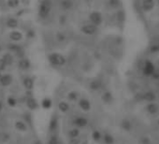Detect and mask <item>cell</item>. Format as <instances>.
<instances>
[{
  "mask_svg": "<svg viewBox=\"0 0 159 144\" xmlns=\"http://www.w3.org/2000/svg\"><path fill=\"white\" fill-rule=\"evenodd\" d=\"M53 9V1L52 0H41L40 2L39 10H37V14L41 20H46Z\"/></svg>",
  "mask_w": 159,
  "mask_h": 144,
  "instance_id": "6da1fadb",
  "label": "cell"
},
{
  "mask_svg": "<svg viewBox=\"0 0 159 144\" xmlns=\"http://www.w3.org/2000/svg\"><path fill=\"white\" fill-rule=\"evenodd\" d=\"M48 61L54 67H64L67 64V59L59 52H51L48 54Z\"/></svg>",
  "mask_w": 159,
  "mask_h": 144,
  "instance_id": "7a4b0ae2",
  "label": "cell"
},
{
  "mask_svg": "<svg viewBox=\"0 0 159 144\" xmlns=\"http://www.w3.org/2000/svg\"><path fill=\"white\" fill-rule=\"evenodd\" d=\"M89 21L95 26H99L103 23V16L98 11H93L89 14Z\"/></svg>",
  "mask_w": 159,
  "mask_h": 144,
  "instance_id": "3957f363",
  "label": "cell"
},
{
  "mask_svg": "<svg viewBox=\"0 0 159 144\" xmlns=\"http://www.w3.org/2000/svg\"><path fill=\"white\" fill-rule=\"evenodd\" d=\"M81 32L82 34H84L86 36H93L95 34H97V26L94 25L93 24H84L81 27Z\"/></svg>",
  "mask_w": 159,
  "mask_h": 144,
  "instance_id": "277c9868",
  "label": "cell"
},
{
  "mask_svg": "<svg viewBox=\"0 0 159 144\" xmlns=\"http://www.w3.org/2000/svg\"><path fill=\"white\" fill-rule=\"evenodd\" d=\"M155 65L154 63L150 60L145 61L142 68V72L145 76H152V73L155 72Z\"/></svg>",
  "mask_w": 159,
  "mask_h": 144,
  "instance_id": "5b68a950",
  "label": "cell"
},
{
  "mask_svg": "<svg viewBox=\"0 0 159 144\" xmlns=\"http://www.w3.org/2000/svg\"><path fill=\"white\" fill-rule=\"evenodd\" d=\"M155 7V0H142L141 2V8L143 11L149 12L152 11Z\"/></svg>",
  "mask_w": 159,
  "mask_h": 144,
  "instance_id": "8992f818",
  "label": "cell"
},
{
  "mask_svg": "<svg viewBox=\"0 0 159 144\" xmlns=\"http://www.w3.org/2000/svg\"><path fill=\"white\" fill-rule=\"evenodd\" d=\"M23 37V33L20 32V31H18V30H12L11 32H10V34H9V38L10 39L11 41H13V42H18V41H21Z\"/></svg>",
  "mask_w": 159,
  "mask_h": 144,
  "instance_id": "52a82bcc",
  "label": "cell"
},
{
  "mask_svg": "<svg viewBox=\"0 0 159 144\" xmlns=\"http://www.w3.org/2000/svg\"><path fill=\"white\" fill-rule=\"evenodd\" d=\"M150 51L152 52L159 51V36H154L150 40Z\"/></svg>",
  "mask_w": 159,
  "mask_h": 144,
  "instance_id": "ba28073f",
  "label": "cell"
},
{
  "mask_svg": "<svg viewBox=\"0 0 159 144\" xmlns=\"http://www.w3.org/2000/svg\"><path fill=\"white\" fill-rule=\"evenodd\" d=\"M102 87H103V82L101 80H99V79H95V80H93L89 83V88L94 92H97L101 90Z\"/></svg>",
  "mask_w": 159,
  "mask_h": 144,
  "instance_id": "9c48e42d",
  "label": "cell"
},
{
  "mask_svg": "<svg viewBox=\"0 0 159 144\" xmlns=\"http://www.w3.org/2000/svg\"><path fill=\"white\" fill-rule=\"evenodd\" d=\"M74 7V2L72 0H61L59 2V8L64 10V11H67L72 10Z\"/></svg>",
  "mask_w": 159,
  "mask_h": 144,
  "instance_id": "30bf717a",
  "label": "cell"
},
{
  "mask_svg": "<svg viewBox=\"0 0 159 144\" xmlns=\"http://www.w3.org/2000/svg\"><path fill=\"white\" fill-rule=\"evenodd\" d=\"M12 81H13V78H12V76L10 74L0 75V84L4 87H7L9 85H10Z\"/></svg>",
  "mask_w": 159,
  "mask_h": 144,
  "instance_id": "8fae6325",
  "label": "cell"
},
{
  "mask_svg": "<svg viewBox=\"0 0 159 144\" xmlns=\"http://www.w3.org/2000/svg\"><path fill=\"white\" fill-rule=\"evenodd\" d=\"M23 85L27 91H32L34 89V86H35L34 79H32L31 77H25L23 80Z\"/></svg>",
  "mask_w": 159,
  "mask_h": 144,
  "instance_id": "7c38bea8",
  "label": "cell"
},
{
  "mask_svg": "<svg viewBox=\"0 0 159 144\" xmlns=\"http://www.w3.org/2000/svg\"><path fill=\"white\" fill-rule=\"evenodd\" d=\"M79 107L84 111H89L91 109L92 105L87 98H81L79 100Z\"/></svg>",
  "mask_w": 159,
  "mask_h": 144,
  "instance_id": "4fadbf2b",
  "label": "cell"
},
{
  "mask_svg": "<svg viewBox=\"0 0 159 144\" xmlns=\"http://www.w3.org/2000/svg\"><path fill=\"white\" fill-rule=\"evenodd\" d=\"M18 68L21 70H28L31 68V62L27 58H22L20 61L18 62Z\"/></svg>",
  "mask_w": 159,
  "mask_h": 144,
  "instance_id": "5bb4252c",
  "label": "cell"
},
{
  "mask_svg": "<svg viewBox=\"0 0 159 144\" xmlns=\"http://www.w3.org/2000/svg\"><path fill=\"white\" fill-rule=\"evenodd\" d=\"M74 124L77 126V128H84L88 124V120L85 117H81L80 116V117H77L74 120Z\"/></svg>",
  "mask_w": 159,
  "mask_h": 144,
  "instance_id": "9a60e30c",
  "label": "cell"
},
{
  "mask_svg": "<svg viewBox=\"0 0 159 144\" xmlns=\"http://www.w3.org/2000/svg\"><path fill=\"white\" fill-rule=\"evenodd\" d=\"M6 26L10 29H16L19 26L18 19H16L14 17H10V18L7 19V21H6Z\"/></svg>",
  "mask_w": 159,
  "mask_h": 144,
  "instance_id": "2e32d148",
  "label": "cell"
},
{
  "mask_svg": "<svg viewBox=\"0 0 159 144\" xmlns=\"http://www.w3.org/2000/svg\"><path fill=\"white\" fill-rule=\"evenodd\" d=\"M26 106L31 110H35L39 108V103H37L36 98H34L33 96H30V97L27 98V100H26Z\"/></svg>",
  "mask_w": 159,
  "mask_h": 144,
  "instance_id": "e0dca14e",
  "label": "cell"
},
{
  "mask_svg": "<svg viewBox=\"0 0 159 144\" xmlns=\"http://www.w3.org/2000/svg\"><path fill=\"white\" fill-rule=\"evenodd\" d=\"M101 99H102V101L106 104H110L113 101V95L111 92L110 91H106L104 92V93L102 94V96H101Z\"/></svg>",
  "mask_w": 159,
  "mask_h": 144,
  "instance_id": "ac0fdd59",
  "label": "cell"
},
{
  "mask_svg": "<svg viewBox=\"0 0 159 144\" xmlns=\"http://www.w3.org/2000/svg\"><path fill=\"white\" fill-rule=\"evenodd\" d=\"M146 110H147L150 114H156L159 110V107L157 104L154 102H150L147 106H146Z\"/></svg>",
  "mask_w": 159,
  "mask_h": 144,
  "instance_id": "d6986e66",
  "label": "cell"
},
{
  "mask_svg": "<svg viewBox=\"0 0 159 144\" xmlns=\"http://www.w3.org/2000/svg\"><path fill=\"white\" fill-rule=\"evenodd\" d=\"M14 126L18 131H20V132H25V131H27V126L23 121H16L14 123Z\"/></svg>",
  "mask_w": 159,
  "mask_h": 144,
  "instance_id": "ffe728a7",
  "label": "cell"
},
{
  "mask_svg": "<svg viewBox=\"0 0 159 144\" xmlns=\"http://www.w3.org/2000/svg\"><path fill=\"white\" fill-rule=\"evenodd\" d=\"M70 109V106H69V104L67 101H60L58 103V109L63 113H66Z\"/></svg>",
  "mask_w": 159,
  "mask_h": 144,
  "instance_id": "44dd1931",
  "label": "cell"
},
{
  "mask_svg": "<svg viewBox=\"0 0 159 144\" xmlns=\"http://www.w3.org/2000/svg\"><path fill=\"white\" fill-rule=\"evenodd\" d=\"M57 126H58V120H57V117L56 115H53L52 119L50 121V126H49V129L52 131H55L56 128H57Z\"/></svg>",
  "mask_w": 159,
  "mask_h": 144,
  "instance_id": "7402d4cb",
  "label": "cell"
},
{
  "mask_svg": "<svg viewBox=\"0 0 159 144\" xmlns=\"http://www.w3.org/2000/svg\"><path fill=\"white\" fill-rule=\"evenodd\" d=\"M142 97H143V100H145V101L152 102L155 99V95L150 91V92H146V93L142 94Z\"/></svg>",
  "mask_w": 159,
  "mask_h": 144,
  "instance_id": "603a6c76",
  "label": "cell"
},
{
  "mask_svg": "<svg viewBox=\"0 0 159 144\" xmlns=\"http://www.w3.org/2000/svg\"><path fill=\"white\" fill-rule=\"evenodd\" d=\"M67 136H68V137L70 140H72V139H76V137H79V136H80V130H79V128H72V129H70L67 132Z\"/></svg>",
  "mask_w": 159,
  "mask_h": 144,
  "instance_id": "cb8c5ba5",
  "label": "cell"
},
{
  "mask_svg": "<svg viewBox=\"0 0 159 144\" xmlns=\"http://www.w3.org/2000/svg\"><path fill=\"white\" fill-rule=\"evenodd\" d=\"M122 0H109V5L114 10H119L122 8Z\"/></svg>",
  "mask_w": 159,
  "mask_h": 144,
  "instance_id": "d4e9b609",
  "label": "cell"
},
{
  "mask_svg": "<svg viewBox=\"0 0 159 144\" xmlns=\"http://www.w3.org/2000/svg\"><path fill=\"white\" fill-rule=\"evenodd\" d=\"M52 105H53V102H52V99L51 98H48V97H45L43 98L42 101H41V106L43 109H49L52 108Z\"/></svg>",
  "mask_w": 159,
  "mask_h": 144,
  "instance_id": "484cf974",
  "label": "cell"
},
{
  "mask_svg": "<svg viewBox=\"0 0 159 144\" xmlns=\"http://www.w3.org/2000/svg\"><path fill=\"white\" fill-rule=\"evenodd\" d=\"M121 126L122 128L125 131H131L132 129V123L129 120L127 119H124L122 122H121Z\"/></svg>",
  "mask_w": 159,
  "mask_h": 144,
  "instance_id": "4316f807",
  "label": "cell"
},
{
  "mask_svg": "<svg viewBox=\"0 0 159 144\" xmlns=\"http://www.w3.org/2000/svg\"><path fill=\"white\" fill-rule=\"evenodd\" d=\"M67 99L69 101H77L79 99V93L76 91H70L69 93L67 94Z\"/></svg>",
  "mask_w": 159,
  "mask_h": 144,
  "instance_id": "83f0119b",
  "label": "cell"
},
{
  "mask_svg": "<svg viewBox=\"0 0 159 144\" xmlns=\"http://www.w3.org/2000/svg\"><path fill=\"white\" fill-rule=\"evenodd\" d=\"M116 19L119 23H124L125 21V12L123 10H120L116 13Z\"/></svg>",
  "mask_w": 159,
  "mask_h": 144,
  "instance_id": "f1b7e54d",
  "label": "cell"
},
{
  "mask_svg": "<svg viewBox=\"0 0 159 144\" xmlns=\"http://www.w3.org/2000/svg\"><path fill=\"white\" fill-rule=\"evenodd\" d=\"M20 5V0H7V6L10 9H16Z\"/></svg>",
  "mask_w": 159,
  "mask_h": 144,
  "instance_id": "f546056e",
  "label": "cell"
},
{
  "mask_svg": "<svg viewBox=\"0 0 159 144\" xmlns=\"http://www.w3.org/2000/svg\"><path fill=\"white\" fill-rule=\"evenodd\" d=\"M103 140H104V143L105 144H113L114 143V137L113 136H111V134L107 133L104 135L103 137Z\"/></svg>",
  "mask_w": 159,
  "mask_h": 144,
  "instance_id": "4dcf8cb0",
  "label": "cell"
},
{
  "mask_svg": "<svg viewBox=\"0 0 159 144\" xmlns=\"http://www.w3.org/2000/svg\"><path fill=\"white\" fill-rule=\"evenodd\" d=\"M4 59V61L6 62V64H7V65H11L12 63H13V57H12V55L10 54H5L2 57Z\"/></svg>",
  "mask_w": 159,
  "mask_h": 144,
  "instance_id": "1f68e13d",
  "label": "cell"
},
{
  "mask_svg": "<svg viewBox=\"0 0 159 144\" xmlns=\"http://www.w3.org/2000/svg\"><path fill=\"white\" fill-rule=\"evenodd\" d=\"M92 139L95 141H99L101 139H102V136H101V133L99 132V131L95 130V131H94V132L92 133Z\"/></svg>",
  "mask_w": 159,
  "mask_h": 144,
  "instance_id": "d6a6232c",
  "label": "cell"
},
{
  "mask_svg": "<svg viewBox=\"0 0 159 144\" xmlns=\"http://www.w3.org/2000/svg\"><path fill=\"white\" fill-rule=\"evenodd\" d=\"M7 103L10 107L11 108H14L16 105H17V99L15 97H12V96H10L8 97V99H7Z\"/></svg>",
  "mask_w": 159,
  "mask_h": 144,
  "instance_id": "836d02e7",
  "label": "cell"
},
{
  "mask_svg": "<svg viewBox=\"0 0 159 144\" xmlns=\"http://www.w3.org/2000/svg\"><path fill=\"white\" fill-rule=\"evenodd\" d=\"M48 144H59V139L56 135H53L49 139Z\"/></svg>",
  "mask_w": 159,
  "mask_h": 144,
  "instance_id": "e575fe53",
  "label": "cell"
},
{
  "mask_svg": "<svg viewBox=\"0 0 159 144\" xmlns=\"http://www.w3.org/2000/svg\"><path fill=\"white\" fill-rule=\"evenodd\" d=\"M66 38H67V37H66L65 34H64V33L59 32V33H57V34H56V39H57V41H58V42H64L66 40Z\"/></svg>",
  "mask_w": 159,
  "mask_h": 144,
  "instance_id": "d590c367",
  "label": "cell"
},
{
  "mask_svg": "<svg viewBox=\"0 0 159 144\" xmlns=\"http://www.w3.org/2000/svg\"><path fill=\"white\" fill-rule=\"evenodd\" d=\"M8 48L11 51H14V52H19L21 51V47L20 46H18L16 44H10L8 46Z\"/></svg>",
  "mask_w": 159,
  "mask_h": 144,
  "instance_id": "8d00e7d4",
  "label": "cell"
},
{
  "mask_svg": "<svg viewBox=\"0 0 159 144\" xmlns=\"http://www.w3.org/2000/svg\"><path fill=\"white\" fill-rule=\"evenodd\" d=\"M6 68H7V64H6L3 58H0V72L5 70Z\"/></svg>",
  "mask_w": 159,
  "mask_h": 144,
  "instance_id": "74e56055",
  "label": "cell"
},
{
  "mask_svg": "<svg viewBox=\"0 0 159 144\" xmlns=\"http://www.w3.org/2000/svg\"><path fill=\"white\" fill-rule=\"evenodd\" d=\"M141 144H152L150 139H149V137H142L141 140Z\"/></svg>",
  "mask_w": 159,
  "mask_h": 144,
  "instance_id": "f35d334b",
  "label": "cell"
},
{
  "mask_svg": "<svg viewBox=\"0 0 159 144\" xmlns=\"http://www.w3.org/2000/svg\"><path fill=\"white\" fill-rule=\"evenodd\" d=\"M152 76L154 77V79H159V68H155V72L152 73Z\"/></svg>",
  "mask_w": 159,
  "mask_h": 144,
  "instance_id": "ab89813d",
  "label": "cell"
},
{
  "mask_svg": "<svg viewBox=\"0 0 159 144\" xmlns=\"http://www.w3.org/2000/svg\"><path fill=\"white\" fill-rule=\"evenodd\" d=\"M35 36V32L34 31H32V30H29L28 32H27V37L30 38V37H33Z\"/></svg>",
  "mask_w": 159,
  "mask_h": 144,
  "instance_id": "60d3db41",
  "label": "cell"
},
{
  "mask_svg": "<svg viewBox=\"0 0 159 144\" xmlns=\"http://www.w3.org/2000/svg\"><path fill=\"white\" fill-rule=\"evenodd\" d=\"M34 144H41V143H40V141H37V142H36V143H34Z\"/></svg>",
  "mask_w": 159,
  "mask_h": 144,
  "instance_id": "b9f144b4",
  "label": "cell"
},
{
  "mask_svg": "<svg viewBox=\"0 0 159 144\" xmlns=\"http://www.w3.org/2000/svg\"><path fill=\"white\" fill-rule=\"evenodd\" d=\"M158 124H159V119H158Z\"/></svg>",
  "mask_w": 159,
  "mask_h": 144,
  "instance_id": "7bdbcfd3",
  "label": "cell"
},
{
  "mask_svg": "<svg viewBox=\"0 0 159 144\" xmlns=\"http://www.w3.org/2000/svg\"><path fill=\"white\" fill-rule=\"evenodd\" d=\"M158 4H159V0H158Z\"/></svg>",
  "mask_w": 159,
  "mask_h": 144,
  "instance_id": "ee69618b",
  "label": "cell"
}]
</instances>
